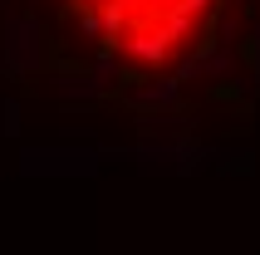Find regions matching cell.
<instances>
[{
	"label": "cell",
	"mask_w": 260,
	"mask_h": 255,
	"mask_svg": "<svg viewBox=\"0 0 260 255\" xmlns=\"http://www.w3.org/2000/svg\"><path fill=\"white\" fill-rule=\"evenodd\" d=\"M79 5V29L99 35L108 25V15L118 10V0H74ZM211 10V0H123V44L133 59L143 64H162L172 54V44H182L197 29V20Z\"/></svg>",
	"instance_id": "6da1fadb"
}]
</instances>
